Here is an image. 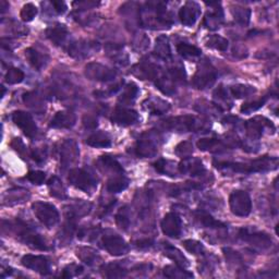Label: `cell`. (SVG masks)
<instances>
[{"mask_svg": "<svg viewBox=\"0 0 279 279\" xmlns=\"http://www.w3.org/2000/svg\"><path fill=\"white\" fill-rule=\"evenodd\" d=\"M214 97L219 102V103H217V105H216L218 109H219L220 103H224L225 105H227V104H229L230 106L233 105V103L229 100V95H228L227 90L225 89V87H222L221 85L218 87V89H216V91L214 92Z\"/></svg>", "mask_w": 279, "mask_h": 279, "instance_id": "cell-54", "label": "cell"}, {"mask_svg": "<svg viewBox=\"0 0 279 279\" xmlns=\"http://www.w3.org/2000/svg\"><path fill=\"white\" fill-rule=\"evenodd\" d=\"M116 224L121 230H128L131 224L129 207L123 206L116 214Z\"/></svg>", "mask_w": 279, "mask_h": 279, "instance_id": "cell-40", "label": "cell"}, {"mask_svg": "<svg viewBox=\"0 0 279 279\" xmlns=\"http://www.w3.org/2000/svg\"><path fill=\"white\" fill-rule=\"evenodd\" d=\"M11 146L17 150V152L20 154V155H23L26 152H27V147L24 145V143H23L21 141V139H14L12 142H11Z\"/></svg>", "mask_w": 279, "mask_h": 279, "instance_id": "cell-60", "label": "cell"}, {"mask_svg": "<svg viewBox=\"0 0 279 279\" xmlns=\"http://www.w3.org/2000/svg\"><path fill=\"white\" fill-rule=\"evenodd\" d=\"M139 93V89L138 86L135 85L134 83H129L125 87L124 91L121 94V96L119 97V102L122 104H131L135 98H137V95Z\"/></svg>", "mask_w": 279, "mask_h": 279, "instance_id": "cell-46", "label": "cell"}, {"mask_svg": "<svg viewBox=\"0 0 279 279\" xmlns=\"http://www.w3.org/2000/svg\"><path fill=\"white\" fill-rule=\"evenodd\" d=\"M234 19L237 23L241 26H248L251 19V10L249 8L237 6L233 9Z\"/></svg>", "mask_w": 279, "mask_h": 279, "instance_id": "cell-37", "label": "cell"}, {"mask_svg": "<svg viewBox=\"0 0 279 279\" xmlns=\"http://www.w3.org/2000/svg\"><path fill=\"white\" fill-rule=\"evenodd\" d=\"M48 188L50 191V195L58 198H66V189L63 187L62 182L58 177H53L48 181Z\"/></svg>", "mask_w": 279, "mask_h": 279, "instance_id": "cell-42", "label": "cell"}, {"mask_svg": "<svg viewBox=\"0 0 279 279\" xmlns=\"http://www.w3.org/2000/svg\"><path fill=\"white\" fill-rule=\"evenodd\" d=\"M231 213L238 217L249 216L252 211V201L248 192L242 190L234 191L229 196Z\"/></svg>", "mask_w": 279, "mask_h": 279, "instance_id": "cell-6", "label": "cell"}, {"mask_svg": "<svg viewBox=\"0 0 279 279\" xmlns=\"http://www.w3.org/2000/svg\"><path fill=\"white\" fill-rule=\"evenodd\" d=\"M100 243L103 248L114 257H121L130 250L129 244L124 241V239L111 230H107L103 234Z\"/></svg>", "mask_w": 279, "mask_h": 279, "instance_id": "cell-5", "label": "cell"}, {"mask_svg": "<svg viewBox=\"0 0 279 279\" xmlns=\"http://www.w3.org/2000/svg\"><path fill=\"white\" fill-rule=\"evenodd\" d=\"M164 252L167 258H169L173 262H176V264L178 266H181L183 268H186L190 265V263L188 259L183 255V253L178 250L177 248H174L170 243L168 242H164Z\"/></svg>", "mask_w": 279, "mask_h": 279, "instance_id": "cell-27", "label": "cell"}, {"mask_svg": "<svg viewBox=\"0 0 279 279\" xmlns=\"http://www.w3.org/2000/svg\"><path fill=\"white\" fill-rule=\"evenodd\" d=\"M13 229L15 231V234L18 235L19 239L31 246L32 249H36V250H41V251H47L49 250L48 244L46 243L45 239L37 234L35 230L29 227L26 222H23L21 220L15 221V225L13 226Z\"/></svg>", "mask_w": 279, "mask_h": 279, "instance_id": "cell-3", "label": "cell"}, {"mask_svg": "<svg viewBox=\"0 0 279 279\" xmlns=\"http://www.w3.org/2000/svg\"><path fill=\"white\" fill-rule=\"evenodd\" d=\"M266 100H267V96L260 98L258 100H254V102L245 103V104H243L242 107H241V113L250 114V113H253V111H257L261 107L264 106V104L266 103Z\"/></svg>", "mask_w": 279, "mask_h": 279, "instance_id": "cell-52", "label": "cell"}, {"mask_svg": "<svg viewBox=\"0 0 279 279\" xmlns=\"http://www.w3.org/2000/svg\"><path fill=\"white\" fill-rule=\"evenodd\" d=\"M77 122V116L73 111H58L54 116L49 126L53 129H71Z\"/></svg>", "mask_w": 279, "mask_h": 279, "instance_id": "cell-21", "label": "cell"}, {"mask_svg": "<svg viewBox=\"0 0 279 279\" xmlns=\"http://www.w3.org/2000/svg\"><path fill=\"white\" fill-rule=\"evenodd\" d=\"M166 129L176 132H198L205 129L206 122L195 116L171 117L163 121Z\"/></svg>", "mask_w": 279, "mask_h": 279, "instance_id": "cell-2", "label": "cell"}, {"mask_svg": "<svg viewBox=\"0 0 279 279\" xmlns=\"http://www.w3.org/2000/svg\"><path fill=\"white\" fill-rule=\"evenodd\" d=\"M257 92V89L254 86L244 85V84H237L230 86V93L233 94V96L236 98H244L249 97Z\"/></svg>", "mask_w": 279, "mask_h": 279, "instance_id": "cell-38", "label": "cell"}, {"mask_svg": "<svg viewBox=\"0 0 279 279\" xmlns=\"http://www.w3.org/2000/svg\"><path fill=\"white\" fill-rule=\"evenodd\" d=\"M134 243H135V246H137V248H139L141 250H146V249L152 248V246L154 245V240L153 239L145 238V239H140V240L135 241Z\"/></svg>", "mask_w": 279, "mask_h": 279, "instance_id": "cell-59", "label": "cell"}, {"mask_svg": "<svg viewBox=\"0 0 279 279\" xmlns=\"http://www.w3.org/2000/svg\"><path fill=\"white\" fill-rule=\"evenodd\" d=\"M239 238L243 241L249 242L252 246L260 250L269 249L273 244V240L267 234L262 233V231H250L246 228L239 230Z\"/></svg>", "mask_w": 279, "mask_h": 279, "instance_id": "cell-11", "label": "cell"}, {"mask_svg": "<svg viewBox=\"0 0 279 279\" xmlns=\"http://www.w3.org/2000/svg\"><path fill=\"white\" fill-rule=\"evenodd\" d=\"M31 156H32V158L34 159L35 162H37V163H42V162L44 161V159H45L46 153L44 152L43 149H37V148H35V149L32 150Z\"/></svg>", "mask_w": 279, "mask_h": 279, "instance_id": "cell-61", "label": "cell"}, {"mask_svg": "<svg viewBox=\"0 0 279 279\" xmlns=\"http://www.w3.org/2000/svg\"><path fill=\"white\" fill-rule=\"evenodd\" d=\"M222 251H224V254L226 257V260L228 263H230V264H237V265H240L242 264V258L241 255L239 254L237 251L230 249V248H224L222 249Z\"/></svg>", "mask_w": 279, "mask_h": 279, "instance_id": "cell-53", "label": "cell"}, {"mask_svg": "<svg viewBox=\"0 0 279 279\" xmlns=\"http://www.w3.org/2000/svg\"><path fill=\"white\" fill-rule=\"evenodd\" d=\"M85 143L92 147L106 148L111 146V139L105 132H96L90 135V137L86 139Z\"/></svg>", "mask_w": 279, "mask_h": 279, "instance_id": "cell-30", "label": "cell"}, {"mask_svg": "<svg viewBox=\"0 0 279 279\" xmlns=\"http://www.w3.org/2000/svg\"><path fill=\"white\" fill-rule=\"evenodd\" d=\"M22 265L34 270V272L41 274V275H48L50 273V263L48 259L43 257V255H33V254H27L21 260Z\"/></svg>", "mask_w": 279, "mask_h": 279, "instance_id": "cell-12", "label": "cell"}, {"mask_svg": "<svg viewBox=\"0 0 279 279\" xmlns=\"http://www.w3.org/2000/svg\"><path fill=\"white\" fill-rule=\"evenodd\" d=\"M27 179L36 186H41L44 183L46 179V174L44 171L41 170H32L27 174Z\"/></svg>", "mask_w": 279, "mask_h": 279, "instance_id": "cell-55", "label": "cell"}, {"mask_svg": "<svg viewBox=\"0 0 279 279\" xmlns=\"http://www.w3.org/2000/svg\"><path fill=\"white\" fill-rule=\"evenodd\" d=\"M174 153L181 158L191 157V155L193 154V144L189 141H183L174 147Z\"/></svg>", "mask_w": 279, "mask_h": 279, "instance_id": "cell-49", "label": "cell"}, {"mask_svg": "<svg viewBox=\"0 0 279 279\" xmlns=\"http://www.w3.org/2000/svg\"><path fill=\"white\" fill-rule=\"evenodd\" d=\"M50 4L54 7V10L58 14H63L67 10V5L63 2H52Z\"/></svg>", "mask_w": 279, "mask_h": 279, "instance_id": "cell-62", "label": "cell"}, {"mask_svg": "<svg viewBox=\"0 0 279 279\" xmlns=\"http://www.w3.org/2000/svg\"><path fill=\"white\" fill-rule=\"evenodd\" d=\"M182 244L188 252H190L193 255H203L205 252L204 245L197 240H192V239H189V240L183 241Z\"/></svg>", "mask_w": 279, "mask_h": 279, "instance_id": "cell-48", "label": "cell"}, {"mask_svg": "<svg viewBox=\"0 0 279 279\" xmlns=\"http://www.w3.org/2000/svg\"><path fill=\"white\" fill-rule=\"evenodd\" d=\"M128 187H129V180H128L124 176H120V177H115L113 179H110L107 182L106 189L110 193H119V192H122V191L125 190Z\"/></svg>", "mask_w": 279, "mask_h": 279, "instance_id": "cell-36", "label": "cell"}, {"mask_svg": "<svg viewBox=\"0 0 279 279\" xmlns=\"http://www.w3.org/2000/svg\"><path fill=\"white\" fill-rule=\"evenodd\" d=\"M170 162L169 161H166V159H158L157 162H155L153 164L154 168L156 169V171H158L159 173H163V174H167V176H173V174L171 173V171L169 170L171 167L169 166Z\"/></svg>", "mask_w": 279, "mask_h": 279, "instance_id": "cell-57", "label": "cell"}, {"mask_svg": "<svg viewBox=\"0 0 279 279\" xmlns=\"http://www.w3.org/2000/svg\"><path fill=\"white\" fill-rule=\"evenodd\" d=\"M244 128L246 135L252 140L260 139L263 135V130L265 128H272L273 130H275V125L273 124V122L269 121L267 118L261 116H257L246 121L244 123Z\"/></svg>", "mask_w": 279, "mask_h": 279, "instance_id": "cell-14", "label": "cell"}, {"mask_svg": "<svg viewBox=\"0 0 279 279\" xmlns=\"http://www.w3.org/2000/svg\"><path fill=\"white\" fill-rule=\"evenodd\" d=\"M83 125L85 129H89V130H94V129H96L98 123H97V119L93 117V116H89V115H85L83 117Z\"/></svg>", "mask_w": 279, "mask_h": 279, "instance_id": "cell-58", "label": "cell"}, {"mask_svg": "<svg viewBox=\"0 0 279 279\" xmlns=\"http://www.w3.org/2000/svg\"><path fill=\"white\" fill-rule=\"evenodd\" d=\"M23 102H24L26 105H28L30 108L35 110L36 113H42V111L44 110L42 99L36 93H33V92L26 93L24 95H23Z\"/></svg>", "mask_w": 279, "mask_h": 279, "instance_id": "cell-39", "label": "cell"}, {"mask_svg": "<svg viewBox=\"0 0 279 279\" xmlns=\"http://www.w3.org/2000/svg\"><path fill=\"white\" fill-rule=\"evenodd\" d=\"M164 276H166L167 278H191L193 277V275L189 273L188 270H186L181 266H172V265H168L166 266L163 270Z\"/></svg>", "mask_w": 279, "mask_h": 279, "instance_id": "cell-41", "label": "cell"}, {"mask_svg": "<svg viewBox=\"0 0 279 279\" xmlns=\"http://www.w3.org/2000/svg\"><path fill=\"white\" fill-rule=\"evenodd\" d=\"M213 7V11L207 12L204 18V26L210 30H217L224 22V11L219 3H205Z\"/></svg>", "mask_w": 279, "mask_h": 279, "instance_id": "cell-20", "label": "cell"}, {"mask_svg": "<svg viewBox=\"0 0 279 279\" xmlns=\"http://www.w3.org/2000/svg\"><path fill=\"white\" fill-rule=\"evenodd\" d=\"M85 75L89 80L96 82H109L115 80L117 71L98 62H91L85 67Z\"/></svg>", "mask_w": 279, "mask_h": 279, "instance_id": "cell-10", "label": "cell"}, {"mask_svg": "<svg viewBox=\"0 0 279 279\" xmlns=\"http://www.w3.org/2000/svg\"><path fill=\"white\" fill-rule=\"evenodd\" d=\"M8 8H9V4L5 2V0H2V2H0V9H2V13H4Z\"/></svg>", "mask_w": 279, "mask_h": 279, "instance_id": "cell-63", "label": "cell"}, {"mask_svg": "<svg viewBox=\"0 0 279 279\" xmlns=\"http://www.w3.org/2000/svg\"><path fill=\"white\" fill-rule=\"evenodd\" d=\"M98 43L86 42V41H79L71 43L68 47V54L71 57L77 59H83L90 56V53L93 50H98Z\"/></svg>", "mask_w": 279, "mask_h": 279, "instance_id": "cell-17", "label": "cell"}, {"mask_svg": "<svg viewBox=\"0 0 279 279\" xmlns=\"http://www.w3.org/2000/svg\"><path fill=\"white\" fill-rule=\"evenodd\" d=\"M102 275L106 278H122L128 275V270L117 263H110L100 267Z\"/></svg>", "mask_w": 279, "mask_h": 279, "instance_id": "cell-34", "label": "cell"}, {"mask_svg": "<svg viewBox=\"0 0 279 279\" xmlns=\"http://www.w3.org/2000/svg\"><path fill=\"white\" fill-rule=\"evenodd\" d=\"M206 45L209 47H211V48L217 49L219 52H226L228 49L229 42H228L227 38L215 34V35H211L209 37Z\"/></svg>", "mask_w": 279, "mask_h": 279, "instance_id": "cell-45", "label": "cell"}, {"mask_svg": "<svg viewBox=\"0 0 279 279\" xmlns=\"http://www.w3.org/2000/svg\"><path fill=\"white\" fill-rule=\"evenodd\" d=\"M68 180L71 186H73L79 190L84 191L85 193L91 192V191L94 190L97 186L96 181H95V179L91 174L81 168L71 169L69 172Z\"/></svg>", "mask_w": 279, "mask_h": 279, "instance_id": "cell-9", "label": "cell"}, {"mask_svg": "<svg viewBox=\"0 0 279 279\" xmlns=\"http://www.w3.org/2000/svg\"><path fill=\"white\" fill-rule=\"evenodd\" d=\"M195 219L200 222V225L207 227V228H214V229H218V228H225L226 224L221 222L219 220L215 219L212 215L209 213H206L204 211H197L195 212Z\"/></svg>", "mask_w": 279, "mask_h": 279, "instance_id": "cell-32", "label": "cell"}, {"mask_svg": "<svg viewBox=\"0 0 279 279\" xmlns=\"http://www.w3.org/2000/svg\"><path fill=\"white\" fill-rule=\"evenodd\" d=\"M197 148L200 150H203V152H206V150H213L216 147H221L225 148V145L222 144L221 141L216 139V138H206V139H200L196 143Z\"/></svg>", "mask_w": 279, "mask_h": 279, "instance_id": "cell-44", "label": "cell"}, {"mask_svg": "<svg viewBox=\"0 0 279 279\" xmlns=\"http://www.w3.org/2000/svg\"><path fill=\"white\" fill-rule=\"evenodd\" d=\"M83 273V267L79 266L77 264H70L65 269L62 270V274L60 275L62 278H71L78 275H81Z\"/></svg>", "mask_w": 279, "mask_h": 279, "instance_id": "cell-56", "label": "cell"}, {"mask_svg": "<svg viewBox=\"0 0 279 279\" xmlns=\"http://www.w3.org/2000/svg\"><path fill=\"white\" fill-rule=\"evenodd\" d=\"M216 71L209 62H203L197 68L194 77L192 78V85L196 90H204L212 86L216 81Z\"/></svg>", "mask_w": 279, "mask_h": 279, "instance_id": "cell-8", "label": "cell"}, {"mask_svg": "<svg viewBox=\"0 0 279 279\" xmlns=\"http://www.w3.org/2000/svg\"><path fill=\"white\" fill-rule=\"evenodd\" d=\"M36 14H37L36 6L34 4L30 3V4H27V5L23 6L21 13H20V17L24 22H31L36 17Z\"/></svg>", "mask_w": 279, "mask_h": 279, "instance_id": "cell-50", "label": "cell"}, {"mask_svg": "<svg viewBox=\"0 0 279 279\" xmlns=\"http://www.w3.org/2000/svg\"><path fill=\"white\" fill-rule=\"evenodd\" d=\"M178 170L181 173H190V176H202L205 173V167L203 163L197 158L188 157L183 158V161L178 165Z\"/></svg>", "mask_w": 279, "mask_h": 279, "instance_id": "cell-22", "label": "cell"}, {"mask_svg": "<svg viewBox=\"0 0 279 279\" xmlns=\"http://www.w3.org/2000/svg\"><path fill=\"white\" fill-rule=\"evenodd\" d=\"M214 166L217 169H230L235 172L252 173V172H264L276 169L278 166L277 157L263 156L246 163H231V162H216L214 161Z\"/></svg>", "mask_w": 279, "mask_h": 279, "instance_id": "cell-1", "label": "cell"}, {"mask_svg": "<svg viewBox=\"0 0 279 279\" xmlns=\"http://www.w3.org/2000/svg\"><path fill=\"white\" fill-rule=\"evenodd\" d=\"M97 165H98V167L102 170L117 172V173H122L123 172L122 166L119 164L114 157L108 156V155L100 156L98 158V161H97Z\"/></svg>", "mask_w": 279, "mask_h": 279, "instance_id": "cell-33", "label": "cell"}, {"mask_svg": "<svg viewBox=\"0 0 279 279\" xmlns=\"http://www.w3.org/2000/svg\"><path fill=\"white\" fill-rule=\"evenodd\" d=\"M143 108L149 111L150 115H163L170 109V105L161 98L149 97L143 102Z\"/></svg>", "mask_w": 279, "mask_h": 279, "instance_id": "cell-25", "label": "cell"}, {"mask_svg": "<svg viewBox=\"0 0 279 279\" xmlns=\"http://www.w3.org/2000/svg\"><path fill=\"white\" fill-rule=\"evenodd\" d=\"M201 14L200 6L194 2H188L179 11V19L183 26L191 27L196 22Z\"/></svg>", "mask_w": 279, "mask_h": 279, "instance_id": "cell-18", "label": "cell"}, {"mask_svg": "<svg viewBox=\"0 0 279 279\" xmlns=\"http://www.w3.org/2000/svg\"><path fill=\"white\" fill-rule=\"evenodd\" d=\"M157 132L147 131L141 135V138L138 140L137 145H135V154L139 157H154L158 152V144H157Z\"/></svg>", "mask_w": 279, "mask_h": 279, "instance_id": "cell-7", "label": "cell"}, {"mask_svg": "<svg viewBox=\"0 0 279 279\" xmlns=\"http://www.w3.org/2000/svg\"><path fill=\"white\" fill-rule=\"evenodd\" d=\"M75 254L79 260H81L89 266L95 265L96 263H98V261H100L98 252L93 248H90V246H80L75 250Z\"/></svg>", "mask_w": 279, "mask_h": 279, "instance_id": "cell-26", "label": "cell"}, {"mask_svg": "<svg viewBox=\"0 0 279 279\" xmlns=\"http://www.w3.org/2000/svg\"><path fill=\"white\" fill-rule=\"evenodd\" d=\"M26 57H27L30 65L33 67V69H35L37 71H41V69L45 66V63L47 62V59H48L45 55L41 54L35 48H32V47H30V48H28L26 50Z\"/></svg>", "mask_w": 279, "mask_h": 279, "instance_id": "cell-31", "label": "cell"}, {"mask_svg": "<svg viewBox=\"0 0 279 279\" xmlns=\"http://www.w3.org/2000/svg\"><path fill=\"white\" fill-rule=\"evenodd\" d=\"M167 74L169 75V78L172 80L173 83H177V82L185 83L186 82L187 73L185 71V68H182V67L170 68L168 70V72H167Z\"/></svg>", "mask_w": 279, "mask_h": 279, "instance_id": "cell-51", "label": "cell"}, {"mask_svg": "<svg viewBox=\"0 0 279 279\" xmlns=\"http://www.w3.org/2000/svg\"><path fill=\"white\" fill-rule=\"evenodd\" d=\"M106 50L111 60H114L116 63H119L120 66H126L129 63V57L122 52V46L117 44H107Z\"/></svg>", "mask_w": 279, "mask_h": 279, "instance_id": "cell-29", "label": "cell"}, {"mask_svg": "<svg viewBox=\"0 0 279 279\" xmlns=\"http://www.w3.org/2000/svg\"><path fill=\"white\" fill-rule=\"evenodd\" d=\"M161 227L164 235H166L167 237L179 238L182 230L181 218L176 213L166 214L164 219L162 220Z\"/></svg>", "mask_w": 279, "mask_h": 279, "instance_id": "cell-16", "label": "cell"}, {"mask_svg": "<svg viewBox=\"0 0 279 279\" xmlns=\"http://www.w3.org/2000/svg\"><path fill=\"white\" fill-rule=\"evenodd\" d=\"M155 85L159 91L166 95H172L176 92V86H174V83L168 74L158 77L155 81Z\"/></svg>", "mask_w": 279, "mask_h": 279, "instance_id": "cell-35", "label": "cell"}, {"mask_svg": "<svg viewBox=\"0 0 279 279\" xmlns=\"http://www.w3.org/2000/svg\"><path fill=\"white\" fill-rule=\"evenodd\" d=\"M26 74L19 68H10L5 77V81L8 84H19L24 80Z\"/></svg>", "mask_w": 279, "mask_h": 279, "instance_id": "cell-47", "label": "cell"}, {"mask_svg": "<svg viewBox=\"0 0 279 279\" xmlns=\"http://www.w3.org/2000/svg\"><path fill=\"white\" fill-rule=\"evenodd\" d=\"M177 52L183 58H190V57H198L201 56L202 50L197 48L194 45H190L186 43H180L177 45Z\"/></svg>", "mask_w": 279, "mask_h": 279, "instance_id": "cell-43", "label": "cell"}, {"mask_svg": "<svg viewBox=\"0 0 279 279\" xmlns=\"http://www.w3.org/2000/svg\"><path fill=\"white\" fill-rule=\"evenodd\" d=\"M132 72L141 80H156L159 74V68L153 62L141 61L139 65L134 66Z\"/></svg>", "mask_w": 279, "mask_h": 279, "instance_id": "cell-23", "label": "cell"}, {"mask_svg": "<svg viewBox=\"0 0 279 279\" xmlns=\"http://www.w3.org/2000/svg\"><path fill=\"white\" fill-rule=\"evenodd\" d=\"M111 120L119 125H131L139 120V114L133 109L118 106L114 111Z\"/></svg>", "mask_w": 279, "mask_h": 279, "instance_id": "cell-19", "label": "cell"}, {"mask_svg": "<svg viewBox=\"0 0 279 279\" xmlns=\"http://www.w3.org/2000/svg\"><path fill=\"white\" fill-rule=\"evenodd\" d=\"M80 156V150L74 140H66L60 147V164L62 168H68L74 164Z\"/></svg>", "mask_w": 279, "mask_h": 279, "instance_id": "cell-15", "label": "cell"}, {"mask_svg": "<svg viewBox=\"0 0 279 279\" xmlns=\"http://www.w3.org/2000/svg\"><path fill=\"white\" fill-rule=\"evenodd\" d=\"M12 121L15 125H18L28 138L33 139L37 134V126L33 120V118L26 111L18 110L12 114Z\"/></svg>", "mask_w": 279, "mask_h": 279, "instance_id": "cell-13", "label": "cell"}, {"mask_svg": "<svg viewBox=\"0 0 279 279\" xmlns=\"http://www.w3.org/2000/svg\"><path fill=\"white\" fill-rule=\"evenodd\" d=\"M154 54L158 58L167 60L171 58V48L169 39L166 35H161L156 38Z\"/></svg>", "mask_w": 279, "mask_h": 279, "instance_id": "cell-28", "label": "cell"}, {"mask_svg": "<svg viewBox=\"0 0 279 279\" xmlns=\"http://www.w3.org/2000/svg\"><path fill=\"white\" fill-rule=\"evenodd\" d=\"M46 36L56 46H60L65 43L68 36V29L66 26L56 23L55 26H52L46 30Z\"/></svg>", "mask_w": 279, "mask_h": 279, "instance_id": "cell-24", "label": "cell"}, {"mask_svg": "<svg viewBox=\"0 0 279 279\" xmlns=\"http://www.w3.org/2000/svg\"><path fill=\"white\" fill-rule=\"evenodd\" d=\"M32 210L36 218L47 228H52L59 222V212L56 206L50 203L42 201L35 202L32 204Z\"/></svg>", "mask_w": 279, "mask_h": 279, "instance_id": "cell-4", "label": "cell"}]
</instances>
